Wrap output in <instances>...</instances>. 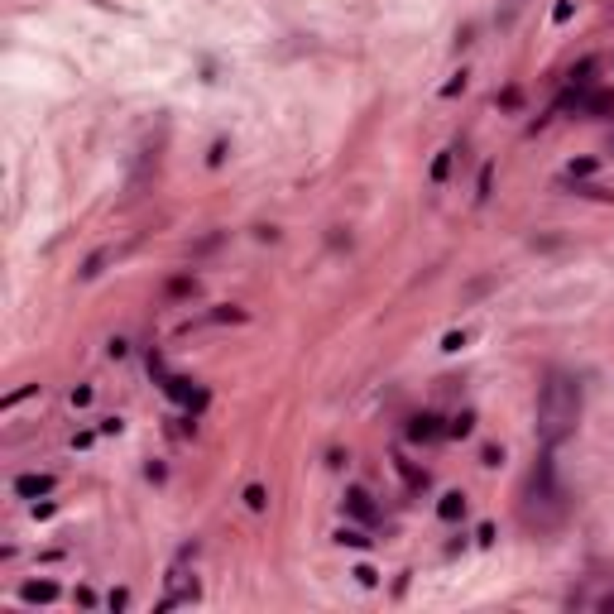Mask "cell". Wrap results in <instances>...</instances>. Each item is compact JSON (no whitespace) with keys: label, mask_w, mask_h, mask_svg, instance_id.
<instances>
[{"label":"cell","mask_w":614,"mask_h":614,"mask_svg":"<svg viewBox=\"0 0 614 614\" xmlns=\"http://www.w3.org/2000/svg\"><path fill=\"white\" fill-rule=\"evenodd\" d=\"M576 418H581V384L567 375H552L537 394V437L557 446L562 437L576 432Z\"/></svg>","instance_id":"1"},{"label":"cell","mask_w":614,"mask_h":614,"mask_svg":"<svg viewBox=\"0 0 614 614\" xmlns=\"http://www.w3.org/2000/svg\"><path fill=\"white\" fill-rule=\"evenodd\" d=\"M15 494L19 499H44V494H53V475H19Z\"/></svg>","instance_id":"2"},{"label":"cell","mask_w":614,"mask_h":614,"mask_svg":"<svg viewBox=\"0 0 614 614\" xmlns=\"http://www.w3.org/2000/svg\"><path fill=\"white\" fill-rule=\"evenodd\" d=\"M441 432H446V427H437V418H432V413H423V418H413V423H408V437H413V441H432V437H441Z\"/></svg>","instance_id":"3"},{"label":"cell","mask_w":614,"mask_h":614,"mask_svg":"<svg viewBox=\"0 0 614 614\" xmlns=\"http://www.w3.org/2000/svg\"><path fill=\"white\" fill-rule=\"evenodd\" d=\"M346 509H351L360 524H375V504H370V494H365V489H351V494H346Z\"/></svg>","instance_id":"4"},{"label":"cell","mask_w":614,"mask_h":614,"mask_svg":"<svg viewBox=\"0 0 614 614\" xmlns=\"http://www.w3.org/2000/svg\"><path fill=\"white\" fill-rule=\"evenodd\" d=\"M437 514H441V519H446V524H456V519L466 514V494H456V489H451V494H441Z\"/></svg>","instance_id":"5"},{"label":"cell","mask_w":614,"mask_h":614,"mask_svg":"<svg viewBox=\"0 0 614 614\" xmlns=\"http://www.w3.org/2000/svg\"><path fill=\"white\" fill-rule=\"evenodd\" d=\"M24 600L48 605V600H58V585H53V581H29V585H24Z\"/></svg>","instance_id":"6"},{"label":"cell","mask_w":614,"mask_h":614,"mask_svg":"<svg viewBox=\"0 0 614 614\" xmlns=\"http://www.w3.org/2000/svg\"><path fill=\"white\" fill-rule=\"evenodd\" d=\"M336 542H341V547H370V533H365V528H341Z\"/></svg>","instance_id":"7"},{"label":"cell","mask_w":614,"mask_h":614,"mask_svg":"<svg viewBox=\"0 0 614 614\" xmlns=\"http://www.w3.org/2000/svg\"><path fill=\"white\" fill-rule=\"evenodd\" d=\"M471 427H475V418H471V413H461V418H451L446 437H471Z\"/></svg>","instance_id":"8"},{"label":"cell","mask_w":614,"mask_h":614,"mask_svg":"<svg viewBox=\"0 0 614 614\" xmlns=\"http://www.w3.org/2000/svg\"><path fill=\"white\" fill-rule=\"evenodd\" d=\"M245 504H250V509L260 514L264 504H269V494H264V485H250V489H245Z\"/></svg>","instance_id":"9"},{"label":"cell","mask_w":614,"mask_h":614,"mask_svg":"<svg viewBox=\"0 0 614 614\" xmlns=\"http://www.w3.org/2000/svg\"><path fill=\"white\" fill-rule=\"evenodd\" d=\"M101 264H106V250H96V255L82 264V278H96V274H101Z\"/></svg>","instance_id":"10"},{"label":"cell","mask_w":614,"mask_h":614,"mask_svg":"<svg viewBox=\"0 0 614 614\" xmlns=\"http://www.w3.org/2000/svg\"><path fill=\"white\" fill-rule=\"evenodd\" d=\"M451 154H456V149H446L437 164H432V182H441V178H446V168H451Z\"/></svg>","instance_id":"11"},{"label":"cell","mask_w":614,"mask_h":614,"mask_svg":"<svg viewBox=\"0 0 614 614\" xmlns=\"http://www.w3.org/2000/svg\"><path fill=\"white\" fill-rule=\"evenodd\" d=\"M29 394H39V384H24V389H15V394L5 398V408H15V403H24Z\"/></svg>","instance_id":"12"},{"label":"cell","mask_w":614,"mask_h":614,"mask_svg":"<svg viewBox=\"0 0 614 614\" xmlns=\"http://www.w3.org/2000/svg\"><path fill=\"white\" fill-rule=\"evenodd\" d=\"M87 403H91V389H87V384H82V389H72V408H87Z\"/></svg>","instance_id":"13"},{"label":"cell","mask_w":614,"mask_h":614,"mask_svg":"<svg viewBox=\"0 0 614 614\" xmlns=\"http://www.w3.org/2000/svg\"><path fill=\"white\" fill-rule=\"evenodd\" d=\"M355 581H360V585H375L379 576H375V571H370V567H355Z\"/></svg>","instance_id":"14"}]
</instances>
